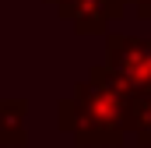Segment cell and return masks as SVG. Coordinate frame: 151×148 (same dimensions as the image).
Returning a JSON list of instances; mask_svg holds the SVG:
<instances>
[{"instance_id": "cell-1", "label": "cell", "mask_w": 151, "mask_h": 148, "mask_svg": "<svg viewBox=\"0 0 151 148\" xmlns=\"http://www.w3.org/2000/svg\"><path fill=\"white\" fill-rule=\"evenodd\" d=\"M130 110L134 92L99 64L60 102V131L84 148H116L130 134Z\"/></svg>"}, {"instance_id": "cell-2", "label": "cell", "mask_w": 151, "mask_h": 148, "mask_svg": "<svg viewBox=\"0 0 151 148\" xmlns=\"http://www.w3.org/2000/svg\"><path fill=\"white\" fill-rule=\"evenodd\" d=\"M106 71L130 92H151V39L106 36Z\"/></svg>"}, {"instance_id": "cell-3", "label": "cell", "mask_w": 151, "mask_h": 148, "mask_svg": "<svg viewBox=\"0 0 151 148\" xmlns=\"http://www.w3.org/2000/svg\"><path fill=\"white\" fill-rule=\"evenodd\" d=\"M53 4L60 7L63 18L74 21V28L84 32V36L106 32V25L113 18H119V11H123V0H53Z\"/></svg>"}, {"instance_id": "cell-4", "label": "cell", "mask_w": 151, "mask_h": 148, "mask_svg": "<svg viewBox=\"0 0 151 148\" xmlns=\"http://www.w3.org/2000/svg\"><path fill=\"white\" fill-rule=\"evenodd\" d=\"M25 116H28V102L25 99H0V148L28 145Z\"/></svg>"}, {"instance_id": "cell-5", "label": "cell", "mask_w": 151, "mask_h": 148, "mask_svg": "<svg viewBox=\"0 0 151 148\" xmlns=\"http://www.w3.org/2000/svg\"><path fill=\"white\" fill-rule=\"evenodd\" d=\"M130 134L151 148V92H134V110H130Z\"/></svg>"}, {"instance_id": "cell-6", "label": "cell", "mask_w": 151, "mask_h": 148, "mask_svg": "<svg viewBox=\"0 0 151 148\" xmlns=\"http://www.w3.org/2000/svg\"><path fill=\"white\" fill-rule=\"evenodd\" d=\"M137 11H141L144 18H151V0H137Z\"/></svg>"}]
</instances>
